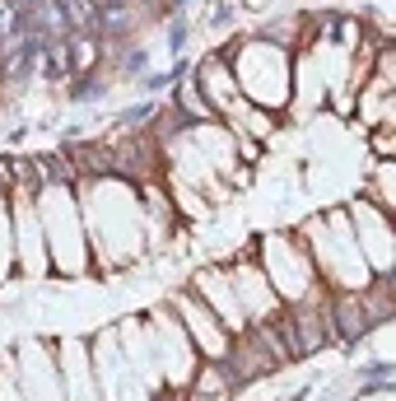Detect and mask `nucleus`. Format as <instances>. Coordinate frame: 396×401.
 Wrapping results in <instances>:
<instances>
[{
  "label": "nucleus",
  "instance_id": "f257e3e1",
  "mask_svg": "<svg viewBox=\"0 0 396 401\" xmlns=\"http://www.w3.org/2000/svg\"><path fill=\"white\" fill-rule=\"evenodd\" d=\"M103 98H107V84L93 79V75H79L75 84H70V103H75V108H89V103H103Z\"/></svg>",
  "mask_w": 396,
  "mask_h": 401
},
{
  "label": "nucleus",
  "instance_id": "f03ea898",
  "mask_svg": "<svg viewBox=\"0 0 396 401\" xmlns=\"http://www.w3.org/2000/svg\"><path fill=\"white\" fill-rule=\"evenodd\" d=\"M187 38H192V19L187 14H173L168 28H163V43H168L173 56H187Z\"/></svg>",
  "mask_w": 396,
  "mask_h": 401
},
{
  "label": "nucleus",
  "instance_id": "7ed1b4c3",
  "mask_svg": "<svg viewBox=\"0 0 396 401\" xmlns=\"http://www.w3.org/2000/svg\"><path fill=\"white\" fill-rule=\"evenodd\" d=\"M154 117H158V108H154V103H136V108L117 112V126H122V131H136V126L154 122Z\"/></svg>",
  "mask_w": 396,
  "mask_h": 401
},
{
  "label": "nucleus",
  "instance_id": "20e7f679",
  "mask_svg": "<svg viewBox=\"0 0 396 401\" xmlns=\"http://www.w3.org/2000/svg\"><path fill=\"white\" fill-rule=\"evenodd\" d=\"M359 378L363 383H392L396 378V364H392V359H368V364H359Z\"/></svg>",
  "mask_w": 396,
  "mask_h": 401
},
{
  "label": "nucleus",
  "instance_id": "39448f33",
  "mask_svg": "<svg viewBox=\"0 0 396 401\" xmlns=\"http://www.w3.org/2000/svg\"><path fill=\"white\" fill-rule=\"evenodd\" d=\"M122 75H149V52L145 47H126L122 52Z\"/></svg>",
  "mask_w": 396,
  "mask_h": 401
},
{
  "label": "nucleus",
  "instance_id": "423d86ee",
  "mask_svg": "<svg viewBox=\"0 0 396 401\" xmlns=\"http://www.w3.org/2000/svg\"><path fill=\"white\" fill-rule=\"evenodd\" d=\"M233 23H238V0H219L215 14H210V28L224 33V28H233Z\"/></svg>",
  "mask_w": 396,
  "mask_h": 401
},
{
  "label": "nucleus",
  "instance_id": "0eeeda50",
  "mask_svg": "<svg viewBox=\"0 0 396 401\" xmlns=\"http://www.w3.org/2000/svg\"><path fill=\"white\" fill-rule=\"evenodd\" d=\"M168 84H173V79H168V70H163V75H140L136 89L140 94H158V89H168Z\"/></svg>",
  "mask_w": 396,
  "mask_h": 401
}]
</instances>
